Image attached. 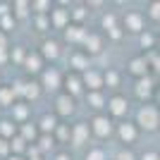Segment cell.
Here are the masks:
<instances>
[{"label": "cell", "instance_id": "15", "mask_svg": "<svg viewBox=\"0 0 160 160\" xmlns=\"http://www.w3.org/2000/svg\"><path fill=\"white\" fill-rule=\"evenodd\" d=\"M67 86H69V91H72V93H77V91H79V81L72 77V79H67Z\"/></svg>", "mask_w": 160, "mask_h": 160}, {"label": "cell", "instance_id": "28", "mask_svg": "<svg viewBox=\"0 0 160 160\" xmlns=\"http://www.w3.org/2000/svg\"><path fill=\"white\" fill-rule=\"evenodd\" d=\"M141 43H143V46H151V43H153V38H151V36H143V38H141Z\"/></svg>", "mask_w": 160, "mask_h": 160}, {"label": "cell", "instance_id": "17", "mask_svg": "<svg viewBox=\"0 0 160 160\" xmlns=\"http://www.w3.org/2000/svg\"><path fill=\"white\" fill-rule=\"evenodd\" d=\"M88 100L93 103V108H100V103H103V98H100L98 93H91V98H88Z\"/></svg>", "mask_w": 160, "mask_h": 160}, {"label": "cell", "instance_id": "18", "mask_svg": "<svg viewBox=\"0 0 160 160\" xmlns=\"http://www.w3.org/2000/svg\"><path fill=\"white\" fill-rule=\"evenodd\" d=\"M86 46H91V50H98V38H96V36L86 38Z\"/></svg>", "mask_w": 160, "mask_h": 160}, {"label": "cell", "instance_id": "11", "mask_svg": "<svg viewBox=\"0 0 160 160\" xmlns=\"http://www.w3.org/2000/svg\"><path fill=\"white\" fill-rule=\"evenodd\" d=\"M143 65H146V62H143V60H134V62H132V72L141 74V72H143V69H146V67H143Z\"/></svg>", "mask_w": 160, "mask_h": 160}, {"label": "cell", "instance_id": "6", "mask_svg": "<svg viewBox=\"0 0 160 160\" xmlns=\"http://www.w3.org/2000/svg\"><path fill=\"white\" fill-rule=\"evenodd\" d=\"M58 105H60V112H72V100L67 98V96H62L58 100Z\"/></svg>", "mask_w": 160, "mask_h": 160}, {"label": "cell", "instance_id": "8", "mask_svg": "<svg viewBox=\"0 0 160 160\" xmlns=\"http://www.w3.org/2000/svg\"><path fill=\"white\" fill-rule=\"evenodd\" d=\"M86 84H88V86H93V88H98L100 86V77H98V74H93V72H88L86 74Z\"/></svg>", "mask_w": 160, "mask_h": 160}, {"label": "cell", "instance_id": "7", "mask_svg": "<svg viewBox=\"0 0 160 160\" xmlns=\"http://www.w3.org/2000/svg\"><path fill=\"white\" fill-rule=\"evenodd\" d=\"M58 72H46V84H48V88H55L58 86Z\"/></svg>", "mask_w": 160, "mask_h": 160}, {"label": "cell", "instance_id": "34", "mask_svg": "<svg viewBox=\"0 0 160 160\" xmlns=\"http://www.w3.org/2000/svg\"><path fill=\"white\" fill-rule=\"evenodd\" d=\"M155 69H158V72H160V60H155Z\"/></svg>", "mask_w": 160, "mask_h": 160}, {"label": "cell", "instance_id": "19", "mask_svg": "<svg viewBox=\"0 0 160 160\" xmlns=\"http://www.w3.org/2000/svg\"><path fill=\"white\" fill-rule=\"evenodd\" d=\"M0 132L10 136V134H12V124H10V122H2V127H0Z\"/></svg>", "mask_w": 160, "mask_h": 160}, {"label": "cell", "instance_id": "23", "mask_svg": "<svg viewBox=\"0 0 160 160\" xmlns=\"http://www.w3.org/2000/svg\"><path fill=\"white\" fill-rule=\"evenodd\" d=\"M10 98H12V93H10V91H2V93H0V100H2V103H7Z\"/></svg>", "mask_w": 160, "mask_h": 160}, {"label": "cell", "instance_id": "13", "mask_svg": "<svg viewBox=\"0 0 160 160\" xmlns=\"http://www.w3.org/2000/svg\"><path fill=\"white\" fill-rule=\"evenodd\" d=\"M24 93H27L29 98H36V96H38V88H36V84H29V88H24Z\"/></svg>", "mask_w": 160, "mask_h": 160}, {"label": "cell", "instance_id": "26", "mask_svg": "<svg viewBox=\"0 0 160 160\" xmlns=\"http://www.w3.org/2000/svg\"><path fill=\"white\" fill-rule=\"evenodd\" d=\"M153 17H158V19H160V2H155V5H153Z\"/></svg>", "mask_w": 160, "mask_h": 160}, {"label": "cell", "instance_id": "3", "mask_svg": "<svg viewBox=\"0 0 160 160\" xmlns=\"http://www.w3.org/2000/svg\"><path fill=\"white\" fill-rule=\"evenodd\" d=\"M124 108H127V105H124V100H122V98H112V100H110V110H112L115 115H122V112H124Z\"/></svg>", "mask_w": 160, "mask_h": 160}, {"label": "cell", "instance_id": "21", "mask_svg": "<svg viewBox=\"0 0 160 160\" xmlns=\"http://www.w3.org/2000/svg\"><path fill=\"white\" fill-rule=\"evenodd\" d=\"M74 65H77V67H84V65H86V60H84V58H81V55H77V58H74Z\"/></svg>", "mask_w": 160, "mask_h": 160}, {"label": "cell", "instance_id": "2", "mask_svg": "<svg viewBox=\"0 0 160 160\" xmlns=\"http://www.w3.org/2000/svg\"><path fill=\"white\" fill-rule=\"evenodd\" d=\"M93 124H96V134H100V136H105V134H110V122H108V120L98 117V120H96Z\"/></svg>", "mask_w": 160, "mask_h": 160}, {"label": "cell", "instance_id": "1", "mask_svg": "<svg viewBox=\"0 0 160 160\" xmlns=\"http://www.w3.org/2000/svg\"><path fill=\"white\" fill-rule=\"evenodd\" d=\"M139 120H141V124H143L146 129H153L155 124H158V110H155V108H146V110H141Z\"/></svg>", "mask_w": 160, "mask_h": 160}, {"label": "cell", "instance_id": "10", "mask_svg": "<svg viewBox=\"0 0 160 160\" xmlns=\"http://www.w3.org/2000/svg\"><path fill=\"white\" fill-rule=\"evenodd\" d=\"M120 134H122V139L132 141V139H134V129H132V124H124V127L120 129Z\"/></svg>", "mask_w": 160, "mask_h": 160}, {"label": "cell", "instance_id": "35", "mask_svg": "<svg viewBox=\"0 0 160 160\" xmlns=\"http://www.w3.org/2000/svg\"><path fill=\"white\" fill-rule=\"evenodd\" d=\"M60 160H67V158H65V155H62V158H60Z\"/></svg>", "mask_w": 160, "mask_h": 160}, {"label": "cell", "instance_id": "9", "mask_svg": "<svg viewBox=\"0 0 160 160\" xmlns=\"http://www.w3.org/2000/svg\"><path fill=\"white\" fill-rule=\"evenodd\" d=\"M151 93V79H143L139 84V96H148Z\"/></svg>", "mask_w": 160, "mask_h": 160}, {"label": "cell", "instance_id": "16", "mask_svg": "<svg viewBox=\"0 0 160 160\" xmlns=\"http://www.w3.org/2000/svg\"><path fill=\"white\" fill-rule=\"evenodd\" d=\"M27 67H29V69H38V58H36V55H31V58L27 60Z\"/></svg>", "mask_w": 160, "mask_h": 160}, {"label": "cell", "instance_id": "29", "mask_svg": "<svg viewBox=\"0 0 160 160\" xmlns=\"http://www.w3.org/2000/svg\"><path fill=\"white\" fill-rule=\"evenodd\" d=\"M143 160H160L155 153H148V155H143Z\"/></svg>", "mask_w": 160, "mask_h": 160}, {"label": "cell", "instance_id": "22", "mask_svg": "<svg viewBox=\"0 0 160 160\" xmlns=\"http://www.w3.org/2000/svg\"><path fill=\"white\" fill-rule=\"evenodd\" d=\"M88 160H103V153H100V151H93V153L88 155Z\"/></svg>", "mask_w": 160, "mask_h": 160}, {"label": "cell", "instance_id": "31", "mask_svg": "<svg viewBox=\"0 0 160 160\" xmlns=\"http://www.w3.org/2000/svg\"><path fill=\"white\" fill-rule=\"evenodd\" d=\"M120 160H134V155H132V153H122Z\"/></svg>", "mask_w": 160, "mask_h": 160}, {"label": "cell", "instance_id": "25", "mask_svg": "<svg viewBox=\"0 0 160 160\" xmlns=\"http://www.w3.org/2000/svg\"><path fill=\"white\" fill-rule=\"evenodd\" d=\"M55 22L62 24V22H65V12H55Z\"/></svg>", "mask_w": 160, "mask_h": 160}, {"label": "cell", "instance_id": "32", "mask_svg": "<svg viewBox=\"0 0 160 160\" xmlns=\"http://www.w3.org/2000/svg\"><path fill=\"white\" fill-rule=\"evenodd\" d=\"M24 136H31V139H33V129L27 127V129H24Z\"/></svg>", "mask_w": 160, "mask_h": 160}, {"label": "cell", "instance_id": "5", "mask_svg": "<svg viewBox=\"0 0 160 160\" xmlns=\"http://www.w3.org/2000/svg\"><path fill=\"white\" fill-rule=\"evenodd\" d=\"M127 27H132V31H139V29H141V17L129 14V17H127Z\"/></svg>", "mask_w": 160, "mask_h": 160}, {"label": "cell", "instance_id": "14", "mask_svg": "<svg viewBox=\"0 0 160 160\" xmlns=\"http://www.w3.org/2000/svg\"><path fill=\"white\" fill-rule=\"evenodd\" d=\"M41 127H43V129H53V127H55V117H43Z\"/></svg>", "mask_w": 160, "mask_h": 160}, {"label": "cell", "instance_id": "20", "mask_svg": "<svg viewBox=\"0 0 160 160\" xmlns=\"http://www.w3.org/2000/svg\"><path fill=\"white\" fill-rule=\"evenodd\" d=\"M81 36H84V33L77 31V29H74V31H67V38H81Z\"/></svg>", "mask_w": 160, "mask_h": 160}, {"label": "cell", "instance_id": "12", "mask_svg": "<svg viewBox=\"0 0 160 160\" xmlns=\"http://www.w3.org/2000/svg\"><path fill=\"white\" fill-rule=\"evenodd\" d=\"M43 48H46V55H48V58H55V55H58V46H55V43H46Z\"/></svg>", "mask_w": 160, "mask_h": 160}, {"label": "cell", "instance_id": "30", "mask_svg": "<svg viewBox=\"0 0 160 160\" xmlns=\"http://www.w3.org/2000/svg\"><path fill=\"white\" fill-rule=\"evenodd\" d=\"M14 112H17V117H24V115H27V110H24V108H17Z\"/></svg>", "mask_w": 160, "mask_h": 160}, {"label": "cell", "instance_id": "33", "mask_svg": "<svg viewBox=\"0 0 160 160\" xmlns=\"http://www.w3.org/2000/svg\"><path fill=\"white\" fill-rule=\"evenodd\" d=\"M5 48V38H2V33H0V50Z\"/></svg>", "mask_w": 160, "mask_h": 160}, {"label": "cell", "instance_id": "24", "mask_svg": "<svg viewBox=\"0 0 160 160\" xmlns=\"http://www.w3.org/2000/svg\"><path fill=\"white\" fill-rule=\"evenodd\" d=\"M105 79H108V84H117V74H112V72H110V74L105 77Z\"/></svg>", "mask_w": 160, "mask_h": 160}, {"label": "cell", "instance_id": "4", "mask_svg": "<svg viewBox=\"0 0 160 160\" xmlns=\"http://www.w3.org/2000/svg\"><path fill=\"white\" fill-rule=\"evenodd\" d=\"M86 134H88L86 124H79V127H77V132H74V143H84V139H86Z\"/></svg>", "mask_w": 160, "mask_h": 160}, {"label": "cell", "instance_id": "27", "mask_svg": "<svg viewBox=\"0 0 160 160\" xmlns=\"http://www.w3.org/2000/svg\"><path fill=\"white\" fill-rule=\"evenodd\" d=\"M22 148H24V141L17 139V141H14V151H22Z\"/></svg>", "mask_w": 160, "mask_h": 160}, {"label": "cell", "instance_id": "36", "mask_svg": "<svg viewBox=\"0 0 160 160\" xmlns=\"http://www.w3.org/2000/svg\"><path fill=\"white\" fill-rule=\"evenodd\" d=\"M10 160H19V158H10Z\"/></svg>", "mask_w": 160, "mask_h": 160}]
</instances>
